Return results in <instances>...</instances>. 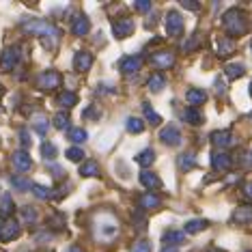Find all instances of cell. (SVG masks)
Listing matches in <instances>:
<instances>
[{"label": "cell", "mask_w": 252, "mask_h": 252, "mask_svg": "<svg viewBox=\"0 0 252 252\" xmlns=\"http://www.w3.org/2000/svg\"><path fill=\"white\" fill-rule=\"evenodd\" d=\"M131 252H151V246H149V242H136L134 244V248H131Z\"/></svg>", "instance_id": "cell-42"}, {"label": "cell", "mask_w": 252, "mask_h": 252, "mask_svg": "<svg viewBox=\"0 0 252 252\" xmlns=\"http://www.w3.org/2000/svg\"><path fill=\"white\" fill-rule=\"evenodd\" d=\"M224 73H226V78L228 80H237V78H242L246 69H244V65L242 63H231V65H226L224 67Z\"/></svg>", "instance_id": "cell-25"}, {"label": "cell", "mask_w": 252, "mask_h": 252, "mask_svg": "<svg viewBox=\"0 0 252 252\" xmlns=\"http://www.w3.org/2000/svg\"><path fill=\"white\" fill-rule=\"evenodd\" d=\"M159 140L164 145H170V147H179L181 145V131L175 127V125H166V127L159 131Z\"/></svg>", "instance_id": "cell-8"}, {"label": "cell", "mask_w": 252, "mask_h": 252, "mask_svg": "<svg viewBox=\"0 0 252 252\" xmlns=\"http://www.w3.org/2000/svg\"><path fill=\"white\" fill-rule=\"evenodd\" d=\"M211 166H214V170H218V173H226L233 166V159L226 151H214L211 153Z\"/></svg>", "instance_id": "cell-6"}, {"label": "cell", "mask_w": 252, "mask_h": 252, "mask_svg": "<svg viewBox=\"0 0 252 252\" xmlns=\"http://www.w3.org/2000/svg\"><path fill=\"white\" fill-rule=\"evenodd\" d=\"M112 32H114V37H117V39L129 37L131 32H134V20H131V18H121V20H117V22L112 24Z\"/></svg>", "instance_id": "cell-7"}, {"label": "cell", "mask_w": 252, "mask_h": 252, "mask_svg": "<svg viewBox=\"0 0 252 252\" xmlns=\"http://www.w3.org/2000/svg\"><path fill=\"white\" fill-rule=\"evenodd\" d=\"M233 222H235V224H250V222H252V207H250V205H244V207L235 209Z\"/></svg>", "instance_id": "cell-18"}, {"label": "cell", "mask_w": 252, "mask_h": 252, "mask_svg": "<svg viewBox=\"0 0 252 252\" xmlns=\"http://www.w3.org/2000/svg\"><path fill=\"white\" fill-rule=\"evenodd\" d=\"M166 32H168L170 37H177L183 32V18L181 13H177V11H168V15H166Z\"/></svg>", "instance_id": "cell-5"}, {"label": "cell", "mask_w": 252, "mask_h": 252, "mask_svg": "<svg viewBox=\"0 0 252 252\" xmlns=\"http://www.w3.org/2000/svg\"><path fill=\"white\" fill-rule=\"evenodd\" d=\"M0 112H2V110H0Z\"/></svg>", "instance_id": "cell-59"}, {"label": "cell", "mask_w": 252, "mask_h": 252, "mask_svg": "<svg viewBox=\"0 0 252 252\" xmlns=\"http://www.w3.org/2000/svg\"><path fill=\"white\" fill-rule=\"evenodd\" d=\"M142 129H145L142 119H138V117H129L127 119V131H131V134H140Z\"/></svg>", "instance_id": "cell-33"}, {"label": "cell", "mask_w": 252, "mask_h": 252, "mask_svg": "<svg viewBox=\"0 0 252 252\" xmlns=\"http://www.w3.org/2000/svg\"><path fill=\"white\" fill-rule=\"evenodd\" d=\"M78 104V95L71 93V91H65V93L59 95V106L61 108H73Z\"/></svg>", "instance_id": "cell-29"}, {"label": "cell", "mask_w": 252, "mask_h": 252, "mask_svg": "<svg viewBox=\"0 0 252 252\" xmlns=\"http://www.w3.org/2000/svg\"><path fill=\"white\" fill-rule=\"evenodd\" d=\"M242 164L246 166V168H252V151H248L246 156L242 158Z\"/></svg>", "instance_id": "cell-47"}, {"label": "cell", "mask_w": 252, "mask_h": 252, "mask_svg": "<svg viewBox=\"0 0 252 252\" xmlns=\"http://www.w3.org/2000/svg\"><path fill=\"white\" fill-rule=\"evenodd\" d=\"M159 205H162V200H159L158 194H153V192H147V194H142V196L138 198V207L140 209H158Z\"/></svg>", "instance_id": "cell-17"}, {"label": "cell", "mask_w": 252, "mask_h": 252, "mask_svg": "<svg viewBox=\"0 0 252 252\" xmlns=\"http://www.w3.org/2000/svg\"><path fill=\"white\" fill-rule=\"evenodd\" d=\"M224 91H226V89H224V82H222V80L218 78V80H216V93H218V95H222Z\"/></svg>", "instance_id": "cell-50"}, {"label": "cell", "mask_w": 252, "mask_h": 252, "mask_svg": "<svg viewBox=\"0 0 252 252\" xmlns=\"http://www.w3.org/2000/svg\"><path fill=\"white\" fill-rule=\"evenodd\" d=\"M89 31H91V22H89L87 15H76L73 22H71V32H73V35H76V37H84Z\"/></svg>", "instance_id": "cell-15"}, {"label": "cell", "mask_w": 252, "mask_h": 252, "mask_svg": "<svg viewBox=\"0 0 252 252\" xmlns=\"http://www.w3.org/2000/svg\"><path fill=\"white\" fill-rule=\"evenodd\" d=\"M162 252H179V250H177V248H164Z\"/></svg>", "instance_id": "cell-51"}, {"label": "cell", "mask_w": 252, "mask_h": 252, "mask_svg": "<svg viewBox=\"0 0 252 252\" xmlns=\"http://www.w3.org/2000/svg\"><path fill=\"white\" fill-rule=\"evenodd\" d=\"M183 119H186V123H190V125H200L203 123V114H200L196 108H186Z\"/></svg>", "instance_id": "cell-30"}, {"label": "cell", "mask_w": 252, "mask_h": 252, "mask_svg": "<svg viewBox=\"0 0 252 252\" xmlns=\"http://www.w3.org/2000/svg\"><path fill=\"white\" fill-rule=\"evenodd\" d=\"M162 242L166 244V248H170V246H179V244L186 242V235H183L181 231H166Z\"/></svg>", "instance_id": "cell-22"}, {"label": "cell", "mask_w": 252, "mask_h": 252, "mask_svg": "<svg viewBox=\"0 0 252 252\" xmlns=\"http://www.w3.org/2000/svg\"><path fill=\"white\" fill-rule=\"evenodd\" d=\"M250 50H252V43H250Z\"/></svg>", "instance_id": "cell-58"}, {"label": "cell", "mask_w": 252, "mask_h": 252, "mask_svg": "<svg viewBox=\"0 0 252 252\" xmlns=\"http://www.w3.org/2000/svg\"><path fill=\"white\" fill-rule=\"evenodd\" d=\"M140 183L149 190H158V188H162V181H159V177L156 173H151V170H142L140 173Z\"/></svg>", "instance_id": "cell-19"}, {"label": "cell", "mask_w": 252, "mask_h": 252, "mask_svg": "<svg viewBox=\"0 0 252 252\" xmlns=\"http://www.w3.org/2000/svg\"><path fill=\"white\" fill-rule=\"evenodd\" d=\"M41 153H43L45 159H54V158H56V147L52 145V142H43Z\"/></svg>", "instance_id": "cell-39"}, {"label": "cell", "mask_w": 252, "mask_h": 252, "mask_svg": "<svg viewBox=\"0 0 252 252\" xmlns=\"http://www.w3.org/2000/svg\"><path fill=\"white\" fill-rule=\"evenodd\" d=\"M250 95H252V84H250Z\"/></svg>", "instance_id": "cell-56"}, {"label": "cell", "mask_w": 252, "mask_h": 252, "mask_svg": "<svg viewBox=\"0 0 252 252\" xmlns=\"http://www.w3.org/2000/svg\"><path fill=\"white\" fill-rule=\"evenodd\" d=\"M196 48H198V39H196V35H190V39H186V41H183V45H181L183 52H192V50H196Z\"/></svg>", "instance_id": "cell-40"}, {"label": "cell", "mask_w": 252, "mask_h": 252, "mask_svg": "<svg viewBox=\"0 0 252 252\" xmlns=\"http://www.w3.org/2000/svg\"><path fill=\"white\" fill-rule=\"evenodd\" d=\"M235 52V41L228 37H222L218 41V56H231Z\"/></svg>", "instance_id": "cell-23"}, {"label": "cell", "mask_w": 252, "mask_h": 252, "mask_svg": "<svg viewBox=\"0 0 252 252\" xmlns=\"http://www.w3.org/2000/svg\"><path fill=\"white\" fill-rule=\"evenodd\" d=\"M20 61V48L15 45V48H7L2 52V56H0V65H2L4 71H11L15 65H18Z\"/></svg>", "instance_id": "cell-10"}, {"label": "cell", "mask_w": 252, "mask_h": 252, "mask_svg": "<svg viewBox=\"0 0 252 252\" xmlns=\"http://www.w3.org/2000/svg\"><path fill=\"white\" fill-rule=\"evenodd\" d=\"M67 158H69L71 162H82V159H84V151L80 147H71V149H67Z\"/></svg>", "instance_id": "cell-38"}, {"label": "cell", "mask_w": 252, "mask_h": 252, "mask_svg": "<svg viewBox=\"0 0 252 252\" xmlns=\"http://www.w3.org/2000/svg\"><path fill=\"white\" fill-rule=\"evenodd\" d=\"M80 175L82 177H97L99 175V164H97L95 159H89V162H84L80 166Z\"/></svg>", "instance_id": "cell-27"}, {"label": "cell", "mask_w": 252, "mask_h": 252, "mask_svg": "<svg viewBox=\"0 0 252 252\" xmlns=\"http://www.w3.org/2000/svg\"><path fill=\"white\" fill-rule=\"evenodd\" d=\"M151 63L158 69H170L175 65V54L168 52V50H162V52H156L151 56Z\"/></svg>", "instance_id": "cell-11"}, {"label": "cell", "mask_w": 252, "mask_h": 252, "mask_svg": "<svg viewBox=\"0 0 252 252\" xmlns=\"http://www.w3.org/2000/svg\"><path fill=\"white\" fill-rule=\"evenodd\" d=\"M222 24H224L226 32L231 37H242V35H246V31H248L246 15H244V11H239V9H228L224 13V18H222Z\"/></svg>", "instance_id": "cell-2"}, {"label": "cell", "mask_w": 252, "mask_h": 252, "mask_svg": "<svg viewBox=\"0 0 252 252\" xmlns=\"http://www.w3.org/2000/svg\"><path fill=\"white\" fill-rule=\"evenodd\" d=\"M18 235H20V222L18 220L9 218V220H4L2 224H0V242H2V244L13 242Z\"/></svg>", "instance_id": "cell-3"}, {"label": "cell", "mask_w": 252, "mask_h": 252, "mask_svg": "<svg viewBox=\"0 0 252 252\" xmlns=\"http://www.w3.org/2000/svg\"><path fill=\"white\" fill-rule=\"evenodd\" d=\"M4 95V87H2V84H0V97H2Z\"/></svg>", "instance_id": "cell-53"}, {"label": "cell", "mask_w": 252, "mask_h": 252, "mask_svg": "<svg viewBox=\"0 0 252 252\" xmlns=\"http://www.w3.org/2000/svg\"><path fill=\"white\" fill-rule=\"evenodd\" d=\"M244 196L248 198V200H252V181H248V183L244 186Z\"/></svg>", "instance_id": "cell-49"}, {"label": "cell", "mask_w": 252, "mask_h": 252, "mask_svg": "<svg viewBox=\"0 0 252 252\" xmlns=\"http://www.w3.org/2000/svg\"><path fill=\"white\" fill-rule=\"evenodd\" d=\"M37 220V211L31 207V205H26V207H22V222L24 224H32V222Z\"/></svg>", "instance_id": "cell-34"}, {"label": "cell", "mask_w": 252, "mask_h": 252, "mask_svg": "<svg viewBox=\"0 0 252 252\" xmlns=\"http://www.w3.org/2000/svg\"><path fill=\"white\" fill-rule=\"evenodd\" d=\"M54 127L56 129H67L69 127V114L67 112H59L54 117Z\"/></svg>", "instance_id": "cell-35"}, {"label": "cell", "mask_w": 252, "mask_h": 252, "mask_svg": "<svg viewBox=\"0 0 252 252\" xmlns=\"http://www.w3.org/2000/svg\"><path fill=\"white\" fill-rule=\"evenodd\" d=\"M136 162H138L142 168H147V166H151L156 162V151H153V149H145V151H140L138 156H136Z\"/></svg>", "instance_id": "cell-26"}, {"label": "cell", "mask_w": 252, "mask_h": 252, "mask_svg": "<svg viewBox=\"0 0 252 252\" xmlns=\"http://www.w3.org/2000/svg\"><path fill=\"white\" fill-rule=\"evenodd\" d=\"M91 65H93V54L87 52V50H80V52H76V59H73V69H76V71H89Z\"/></svg>", "instance_id": "cell-12"}, {"label": "cell", "mask_w": 252, "mask_h": 252, "mask_svg": "<svg viewBox=\"0 0 252 252\" xmlns=\"http://www.w3.org/2000/svg\"><path fill=\"white\" fill-rule=\"evenodd\" d=\"M250 121H252V112H250Z\"/></svg>", "instance_id": "cell-57"}, {"label": "cell", "mask_w": 252, "mask_h": 252, "mask_svg": "<svg viewBox=\"0 0 252 252\" xmlns=\"http://www.w3.org/2000/svg\"><path fill=\"white\" fill-rule=\"evenodd\" d=\"M63 224H65V218L63 216H52V218H48V226H52V228H63Z\"/></svg>", "instance_id": "cell-41"}, {"label": "cell", "mask_w": 252, "mask_h": 252, "mask_svg": "<svg viewBox=\"0 0 252 252\" xmlns=\"http://www.w3.org/2000/svg\"><path fill=\"white\" fill-rule=\"evenodd\" d=\"M24 31L28 32V35L43 37L45 48H54L56 41H59V37H61V31H59V28L52 26L50 22H41V20L26 22V24H24Z\"/></svg>", "instance_id": "cell-1"}, {"label": "cell", "mask_w": 252, "mask_h": 252, "mask_svg": "<svg viewBox=\"0 0 252 252\" xmlns=\"http://www.w3.org/2000/svg\"><path fill=\"white\" fill-rule=\"evenodd\" d=\"M186 101L190 104V108H196V106H200V104H205V101H207V93H205L203 89H188Z\"/></svg>", "instance_id": "cell-16"}, {"label": "cell", "mask_w": 252, "mask_h": 252, "mask_svg": "<svg viewBox=\"0 0 252 252\" xmlns=\"http://www.w3.org/2000/svg\"><path fill=\"white\" fill-rule=\"evenodd\" d=\"M142 61L138 59V56H125V59H121V63H119V69H121L125 76H131V73H136L140 69Z\"/></svg>", "instance_id": "cell-14"}, {"label": "cell", "mask_w": 252, "mask_h": 252, "mask_svg": "<svg viewBox=\"0 0 252 252\" xmlns=\"http://www.w3.org/2000/svg\"><path fill=\"white\" fill-rule=\"evenodd\" d=\"M87 138H89L87 129H82V127H73V129H69V140H71V142H76V145L84 142Z\"/></svg>", "instance_id": "cell-32"}, {"label": "cell", "mask_w": 252, "mask_h": 252, "mask_svg": "<svg viewBox=\"0 0 252 252\" xmlns=\"http://www.w3.org/2000/svg\"><path fill=\"white\" fill-rule=\"evenodd\" d=\"M48 123L50 121H45V119H37V121H35V131H39V134H45V131H48Z\"/></svg>", "instance_id": "cell-43"}, {"label": "cell", "mask_w": 252, "mask_h": 252, "mask_svg": "<svg viewBox=\"0 0 252 252\" xmlns=\"http://www.w3.org/2000/svg\"><path fill=\"white\" fill-rule=\"evenodd\" d=\"M11 159H13V166L20 170V173H28V170L32 168V158L28 156L26 151H15Z\"/></svg>", "instance_id": "cell-13"}, {"label": "cell", "mask_w": 252, "mask_h": 252, "mask_svg": "<svg viewBox=\"0 0 252 252\" xmlns=\"http://www.w3.org/2000/svg\"><path fill=\"white\" fill-rule=\"evenodd\" d=\"M50 170H52V175L56 177V179H63V168H61V166L52 164V166H50Z\"/></svg>", "instance_id": "cell-48"}, {"label": "cell", "mask_w": 252, "mask_h": 252, "mask_svg": "<svg viewBox=\"0 0 252 252\" xmlns=\"http://www.w3.org/2000/svg\"><path fill=\"white\" fill-rule=\"evenodd\" d=\"M69 252H82V250H80V248H78V246H73V248H71Z\"/></svg>", "instance_id": "cell-52"}, {"label": "cell", "mask_w": 252, "mask_h": 252, "mask_svg": "<svg viewBox=\"0 0 252 252\" xmlns=\"http://www.w3.org/2000/svg\"><path fill=\"white\" fill-rule=\"evenodd\" d=\"M20 140H22V145H24V147L31 145V138H28V129H20Z\"/></svg>", "instance_id": "cell-46"}, {"label": "cell", "mask_w": 252, "mask_h": 252, "mask_svg": "<svg viewBox=\"0 0 252 252\" xmlns=\"http://www.w3.org/2000/svg\"><path fill=\"white\" fill-rule=\"evenodd\" d=\"M209 226V222L207 220H190L186 224V233H190V235H196L200 231H205V228Z\"/></svg>", "instance_id": "cell-31"}, {"label": "cell", "mask_w": 252, "mask_h": 252, "mask_svg": "<svg viewBox=\"0 0 252 252\" xmlns=\"http://www.w3.org/2000/svg\"><path fill=\"white\" fill-rule=\"evenodd\" d=\"M211 145L216 149H228V147L235 145V138L228 129H220V131H214V134H211Z\"/></svg>", "instance_id": "cell-9"}, {"label": "cell", "mask_w": 252, "mask_h": 252, "mask_svg": "<svg viewBox=\"0 0 252 252\" xmlns=\"http://www.w3.org/2000/svg\"><path fill=\"white\" fill-rule=\"evenodd\" d=\"M209 252H224V250H220V248H211Z\"/></svg>", "instance_id": "cell-54"}, {"label": "cell", "mask_w": 252, "mask_h": 252, "mask_svg": "<svg viewBox=\"0 0 252 252\" xmlns=\"http://www.w3.org/2000/svg\"><path fill=\"white\" fill-rule=\"evenodd\" d=\"M32 194H35L37 198H41V200L52 198V190H48L45 186H39V183H35V186H32Z\"/></svg>", "instance_id": "cell-36"}, {"label": "cell", "mask_w": 252, "mask_h": 252, "mask_svg": "<svg viewBox=\"0 0 252 252\" xmlns=\"http://www.w3.org/2000/svg\"><path fill=\"white\" fill-rule=\"evenodd\" d=\"M11 186H13L15 190H20V192L32 190V183L28 181L26 177H22V175H13V177H11Z\"/></svg>", "instance_id": "cell-28"}, {"label": "cell", "mask_w": 252, "mask_h": 252, "mask_svg": "<svg viewBox=\"0 0 252 252\" xmlns=\"http://www.w3.org/2000/svg\"><path fill=\"white\" fill-rule=\"evenodd\" d=\"M181 7H183V9H190V11H198L200 4H198V2H190V0H183Z\"/></svg>", "instance_id": "cell-45"}, {"label": "cell", "mask_w": 252, "mask_h": 252, "mask_svg": "<svg viewBox=\"0 0 252 252\" xmlns=\"http://www.w3.org/2000/svg\"><path fill=\"white\" fill-rule=\"evenodd\" d=\"M164 87H166V78L162 73H153V76L149 78V91H151V93H162Z\"/></svg>", "instance_id": "cell-24"}, {"label": "cell", "mask_w": 252, "mask_h": 252, "mask_svg": "<svg viewBox=\"0 0 252 252\" xmlns=\"http://www.w3.org/2000/svg\"><path fill=\"white\" fill-rule=\"evenodd\" d=\"M134 9L136 11H149V9H151V2H147V0H140V2H134Z\"/></svg>", "instance_id": "cell-44"}, {"label": "cell", "mask_w": 252, "mask_h": 252, "mask_svg": "<svg viewBox=\"0 0 252 252\" xmlns=\"http://www.w3.org/2000/svg\"><path fill=\"white\" fill-rule=\"evenodd\" d=\"M13 209H15V205H13L11 194H2V196H0V218H2V222L9 220L11 214H13Z\"/></svg>", "instance_id": "cell-20"}, {"label": "cell", "mask_w": 252, "mask_h": 252, "mask_svg": "<svg viewBox=\"0 0 252 252\" xmlns=\"http://www.w3.org/2000/svg\"><path fill=\"white\" fill-rule=\"evenodd\" d=\"M37 84H39V89H43V91H54V89H59V87H61V73L54 71V69L43 71L41 76L37 78Z\"/></svg>", "instance_id": "cell-4"}, {"label": "cell", "mask_w": 252, "mask_h": 252, "mask_svg": "<svg viewBox=\"0 0 252 252\" xmlns=\"http://www.w3.org/2000/svg\"><path fill=\"white\" fill-rule=\"evenodd\" d=\"M142 108H145V117H147V121L151 123V125H159V123H162V117H159L158 112H153V108L149 106V104H145Z\"/></svg>", "instance_id": "cell-37"}, {"label": "cell", "mask_w": 252, "mask_h": 252, "mask_svg": "<svg viewBox=\"0 0 252 252\" xmlns=\"http://www.w3.org/2000/svg\"><path fill=\"white\" fill-rule=\"evenodd\" d=\"M177 166H179L181 173H188V170H192L196 166V156L194 153H181L179 159H177Z\"/></svg>", "instance_id": "cell-21"}, {"label": "cell", "mask_w": 252, "mask_h": 252, "mask_svg": "<svg viewBox=\"0 0 252 252\" xmlns=\"http://www.w3.org/2000/svg\"><path fill=\"white\" fill-rule=\"evenodd\" d=\"M20 252H31V250H20Z\"/></svg>", "instance_id": "cell-55"}]
</instances>
